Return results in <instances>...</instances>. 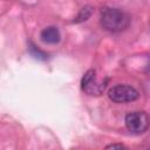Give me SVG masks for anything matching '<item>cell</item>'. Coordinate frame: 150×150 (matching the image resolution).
Here are the masks:
<instances>
[{
    "instance_id": "1",
    "label": "cell",
    "mask_w": 150,
    "mask_h": 150,
    "mask_svg": "<svg viewBox=\"0 0 150 150\" xmlns=\"http://www.w3.org/2000/svg\"><path fill=\"white\" fill-rule=\"evenodd\" d=\"M129 15L117 8H105L101 15V25L109 32H122L129 27Z\"/></svg>"
},
{
    "instance_id": "2",
    "label": "cell",
    "mask_w": 150,
    "mask_h": 150,
    "mask_svg": "<svg viewBox=\"0 0 150 150\" xmlns=\"http://www.w3.org/2000/svg\"><path fill=\"white\" fill-rule=\"evenodd\" d=\"M107 87V80L98 79L96 71L94 69L88 70L82 80H81V88L82 90L91 96H98L101 95Z\"/></svg>"
},
{
    "instance_id": "3",
    "label": "cell",
    "mask_w": 150,
    "mask_h": 150,
    "mask_svg": "<svg viewBox=\"0 0 150 150\" xmlns=\"http://www.w3.org/2000/svg\"><path fill=\"white\" fill-rule=\"evenodd\" d=\"M109 98L115 102V103H127V102H132L138 98L139 94L138 91L128 84H118L112 87L109 90L108 94Z\"/></svg>"
},
{
    "instance_id": "4",
    "label": "cell",
    "mask_w": 150,
    "mask_h": 150,
    "mask_svg": "<svg viewBox=\"0 0 150 150\" xmlns=\"http://www.w3.org/2000/svg\"><path fill=\"white\" fill-rule=\"evenodd\" d=\"M125 125L134 134H142L149 127V116L145 111H134L125 116Z\"/></svg>"
},
{
    "instance_id": "5",
    "label": "cell",
    "mask_w": 150,
    "mask_h": 150,
    "mask_svg": "<svg viewBox=\"0 0 150 150\" xmlns=\"http://www.w3.org/2000/svg\"><path fill=\"white\" fill-rule=\"evenodd\" d=\"M41 40L45 43H49V45H55L60 41L61 39V34L59 32V29L56 27H47L41 32Z\"/></svg>"
},
{
    "instance_id": "6",
    "label": "cell",
    "mask_w": 150,
    "mask_h": 150,
    "mask_svg": "<svg viewBox=\"0 0 150 150\" xmlns=\"http://www.w3.org/2000/svg\"><path fill=\"white\" fill-rule=\"evenodd\" d=\"M91 14V8L90 7H83L79 14V16L76 18V22H80V21H83V20H87Z\"/></svg>"
},
{
    "instance_id": "7",
    "label": "cell",
    "mask_w": 150,
    "mask_h": 150,
    "mask_svg": "<svg viewBox=\"0 0 150 150\" xmlns=\"http://www.w3.org/2000/svg\"><path fill=\"white\" fill-rule=\"evenodd\" d=\"M30 52H32L33 56H35V57H39V59H46V54H45L43 52L36 49V47H34V46L30 47Z\"/></svg>"
},
{
    "instance_id": "8",
    "label": "cell",
    "mask_w": 150,
    "mask_h": 150,
    "mask_svg": "<svg viewBox=\"0 0 150 150\" xmlns=\"http://www.w3.org/2000/svg\"><path fill=\"white\" fill-rule=\"evenodd\" d=\"M115 149V148H120V149H122V148H124L122 144H110V145H108L107 146V149Z\"/></svg>"
}]
</instances>
